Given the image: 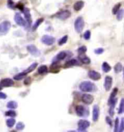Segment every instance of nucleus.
Segmentation results:
<instances>
[{
  "label": "nucleus",
  "mask_w": 124,
  "mask_h": 132,
  "mask_svg": "<svg viewBox=\"0 0 124 132\" xmlns=\"http://www.w3.org/2000/svg\"><path fill=\"white\" fill-rule=\"evenodd\" d=\"M79 89L84 92H94L97 91V86L92 82L86 81L80 84Z\"/></svg>",
  "instance_id": "f257e3e1"
},
{
  "label": "nucleus",
  "mask_w": 124,
  "mask_h": 132,
  "mask_svg": "<svg viewBox=\"0 0 124 132\" xmlns=\"http://www.w3.org/2000/svg\"><path fill=\"white\" fill-rule=\"evenodd\" d=\"M78 116L81 118H87L89 116V110L87 107L83 105H77L75 108Z\"/></svg>",
  "instance_id": "f03ea898"
},
{
  "label": "nucleus",
  "mask_w": 124,
  "mask_h": 132,
  "mask_svg": "<svg viewBox=\"0 0 124 132\" xmlns=\"http://www.w3.org/2000/svg\"><path fill=\"white\" fill-rule=\"evenodd\" d=\"M11 28V23L10 21L5 20L0 23V36L6 35Z\"/></svg>",
  "instance_id": "7ed1b4c3"
},
{
  "label": "nucleus",
  "mask_w": 124,
  "mask_h": 132,
  "mask_svg": "<svg viewBox=\"0 0 124 132\" xmlns=\"http://www.w3.org/2000/svg\"><path fill=\"white\" fill-rule=\"evenodd\" d=\"M74 28L77 33H81L84 28V20L82 17H78L74 23Z\"/></svg>",
  "instance_id": "20e7f679"
},
{
  "label": "nucleus",
  "mask_w": 124,
  "mask_h": 132,
  "mask_svg": "<svg viewBox=\"0 0 124 132\" xmlns=\"http://www.w3.org/2000/svg\"><path fill=\"white\" fill-rule=\"evenodd\" d=\"M90 126L89 121L84 119H81L78 122V131H85L87 128H89Z\"/></svg>",
  "instance_id": "39448f33"
},
{
  "label": "nucleus",
  "mask_w": 124,
  "mask_h": 132,
  "mask_svg": "<svg viewBox=\"0 0 124 132\" xmlns=\"http://www.w3.org/2000/svg\"><path fill=\"white\" fill-rule=\"evenodd\" d=\"M41 42H42L43 44H44L45 45L51 46V45H52L54 43V42H55V39H54V37L52 36L44 35L43 36L42 38L41 39Z\"/></svg>",
  "instance_id": "423d86ee"
},
{
  "label": "nucleus",
  "mask_w": 124,
  "mask_h": 132,
  "mask_svg": "<svg viewBox=\"0 0 124 132\" xmlns=\"http://www.w3.org/2000/svg\"><path fill=\"white\" fill-rule=\"evenodd\" d=\"M28 52L33 56L34 57H39L41 55V52L39 49H37V47H36L34 44H30L27 46Z\"/></svg>",
  "instance_id": "0eeeda50"
},
{
  "label": "nucleus",
  "mask_w": 124,
  "mask_h": 132,
  "mask_svg": "<svg viewBox=\"0 0 124 132\" xmlns=\"http://www.w3.org/2000/svg\"><path fill=\"white\" fill-rule=\"evenodd\" d=\"M71 15V13L69 10H62L55 15V17L60 20H66L69 18Z\"/></svg>",
  "instance_id": "6e6552de"
},
{
  "label": "nucleus",
  "mask_w": 124,
  "mask_h": 132,
  "mask_svg": "<svg viewBox=\"0 0 124 132\" xmlns=\"http://www.w3.org/2000/svg\"><path fill=\"white\" fill-rule=\"evenodd\" d=\"M81 101L86 105H91L94 102V97L89 94H84L81 96Z\"/></svg>",
  "instance_id": "1a4fd4ad"
},
{
  "label": "nucleus",
  "mask_w": 124,
  "mask_h": 132,
  "mask_svg": "<svg viewBox=\"0 0 124 132\" xmlns=\"http://www.w3.org/2000/svg\"><path fill=\"white\" fill-rule=\"evenodd\" d=\"M112 85V78L110 76H107L105 78V83H104V87L107 92L111 89Z\"/></svg>",
  "instance_id": "9d476101"
},
{
  "label": "nucleus",
  "mask_w": 124,
  "mask_h": 132,
  "mask_svg": "<svg viewBox=\"0 0 124 132\" xmlns=\"http://www.w3.org/2000/svg\"><path fill=\"white\" fill-rule=\"evenodd\" d=\"M0 85L2 86V87H10L14 85V81L11 78H3L1 80Z\"/></svg>",
  "instance_id": "9b49d317"
},
{
  "label": "nucleus",
  "mask_w": 124,
  "mask_h": 132,
  "mask_svg": "<svg viewBox=\"0 0 124 132\" xmlns=\"http://www.w3.org/2000/svg\"><path fill=\"white\" fill-rule=\"evenodd\" d=\"M88 76L93 81H98L101 78V74L97 72L96 70H89L88 72Z\"/></svg>",
  "instance_id": "f8f14e48"
},
{
  "label": "nucleus",
  "mask_w": 124,
  "mask_h": 132,
  "mask_svg": "<svg viewBox=\"0 0 124 132\" xmlns=\"http://www.w3.org/2000/svg\"><path fill=\"white\" fill-rule=\"evenodd\" d=\"M100 115V109L97 105H95L93 108V113H92V119L93 121L96 122L98 120Z\"/></svg>",
  "instance_id": "ddd939ff"
},
{
  "label": "nucleus",
  "mask_w": 124,
  "mask_h": 132,
  "mask_svg": "<svg viewBox=\"0 0 124 132\" xmlns=\"http://www.w3.org/2000/svg\"><path fill=\"white\" fill-rule=\"evenodd\" d=\"M60 70V65L59 64L58 61H55L52 65L49 68V71L52 73H57Z\"/></svg>",
  "instance_id": "4468645a"
},
{
  "label": "nucleus",
  "mask_w": 124,
  "mask_h": 132,
  "mask_svg": "<svg viewBox=\"0 0 124 132\" xmlns=\"http://www.w3.org/2000/svg\"><path fill=\"white\" fill-rule=\"evenodd\" d=\"M78 60H79L83 64H85V65H89V63L91 62L90 58L88 57L86 55L85 53H84V54H79V55H78Z\"/></svg>",
  "instance_id": "2eb2a0df"
},
{
  "label": "nucleus",
  "mask_w": 124,
  "mask_h": 132,
  "mask_svg": "<svg viewBox=\"0 0 124 132\" xmlns=\"http://www.w3.org/2000/svg\"><path fill=\"white\" fill-rule=\"evenodd\" d=\"M79 65V63L78 62L77 60H76V59H71V60L67 61L65 63L64 68H70V67H73V66L75 65Z\"/></svg>",
  "instance_id": "dca6fc26"
},
{
  "label": "nucleus",
  "mask_w": 124,
  "mask_h": 132,
  "mask_svg": "<svg viewBox=\"0 0 124 132\" xmlns=\"http://www.w3.org/2000/svg\"><path fill=\"white\" fill-rule=\"evenodd\" d=\"M84 2H83L81 0H79V1H77L73 5V9L75 11H80L81 10L82 8L84 7Z\"/></svg>",
  "instance_id": "f3484780"
},
{
  "label": "nucleus",
  "mask_w": 124,
  "mask_h": 132,
  "mask_svg": "<svg viewBox=\"0 0 124 132\" xmlns=\"http://www.w3.org/2000/svg\"><path fill=\"white\" fill-rule=\"evenodd\" d=\"M15 21L18 26H23L24 20L20 13H16L15 15Z\"/></svg>",
  "instance_id": "a211bd4d"
},
{
  "label": "nucleus",
  "mask_w": 124,
  "mask_h": 132,
  "mask_svg": "<svg viewBox=\"0 0 124 132\" xmlns=\"http://www.w3.org/2000/svg\"><path fill=\"white\" fill-rule=\"evenodd\" d=\"M23 12L24 13V15L26 18V20H28L29 22H31V13H30V10L28 8H25L24 7Z\"/></svg>",
  "instance_id": "6ab92c4d"
},
{
  "label": "nucleus",
  "mask_w": 124,
  "mask_h": 132,
  "mask_svg": "<svg viewBox=\"0 0 124 132\" xmlns=\"http://www.w3.org/2000/svg\"><path fill=\"white\" fill-rule=\"evenodd\" d=\"M66 56H67L66 52H60L55 57V60H56V61H60V60H64V59L65 58Z\"/></svg>",
  "instance_id": "aec40b11"
},
{
  "label": "nucleus",
  "mask_w": 124,
  "mask_h": 132,
  "mask_svg": "<svg viewBox=\"0 0 124 132\" xmlns=\"http://www.w3.org/2000/svg\"><path fill=\"white\" fill-rule=\"evenodd\" d=\"M48 70H49V69H48L47 65H42L38 68V73L41 75H44V74L47 73Z\"/></svg>",
  "instance_id": "412c9836"
},
{
  "label": "nucleus",
  "mask_w": 124,
  "mask_h": 132,
  "mask_svg": "<svg viewBox=\"0 0 124 132\" xmlns=\"http://www.w3.org/2000/svg\"><path fill=\"white\" fill-rule=\"evenodd\" d=\"M102 70L105 72V73H108L111 70V67L109 65L108 63L107 62H104L102 63Z\"/></svg>",
  "instance_id": "4be33fe9"
},
{
  "label": "nucleus",
  "mask_w": 124,
  "mask_h": 132,
  "mask_svg": "<svg viewBox=\"0 0 124 132\" xmlns=\"http://www.w3.org/2000/svg\"><path fill=\"white\" fill-rule=\"evenodd\" d=\"M27 76V73H26L25 72H22V73H20L17 74L14 76V79L16 81H20L22 80L23 78H26Z\"/></svg>",
  "instance_id": "5701e85b"
},
{
  "label": "nucleus",
  "mask_w": 124,
  "mask_h": 132,
  "mask_svg": "<svg viewBox=\"0 0 124 132\" xmlns=\"http://www.w3.org/2000/svg\"><path fill=\"white\" fill-rule=\"evenodd\" d=\"M37 63L36 62H34V63H33V64H31V65L29 66L28 68L26 70H25L24 72L26 73H31L32 71H34V70H35L36 68V67H37Z\"/></svg>",
  "instance_id": "b1692460"
},
{
  "label": "nucleus",
  "mask_w": 124,
  "mask_h": 132,
  "mask_svg": "<svg viewBox=\"0 0 124 132\" xmlns=\"http://www.w3.org/2000/svg\"><path fill=\"white\" fill-rule=\"evenodd\" d=\"M123 70V65L120 62H118L114 67V70L115 73H119Z\"/></svg>",
  "instance_id": "393cba45"
},
{
  "label": "nucleus",
  "mask_w": 124,
  "mask_h": 132,
  "mask_svg": "<svg viewBox=\"0 0 124 132\" xmlns=\"http://www.w3.org/2000/svg\"><path fill=\"white\" fill-rule=\"evenodd\" d=\"M18 103L16 102L15 101H10L9 102L7 103V107L8 108L11 109V110H15L18 108Z\"/></svg>",
  "instance_id": "a878e982"
},
{
  "label": "nucleus",
  "mask_w": 124,
  "mask_h": 132,
  "mask_svg": "<svg viewBox=\"0 0 124 132\" xmlns=\"http://www.w3.org/2000/svg\"><path fill=\"white\" fill-rule=\"evenodd\" d=\"M43 22H44V18H39V19L37 20L36 21L35 23H34V25L33 26V28H32L33 31H36V30L39 28V26Z\"/></svg>",
  "instance_id": "bb28decb"
},
{
  "label": "nucleus",
  "mask_w": 124,
  "mask_h": 132,
  "mask_svg": "<svg viewBox=\"0 0 124 132\" xmlns=\"http://www.w3.org/2000/svg\"><path fill=\"white\" fill-rule=\"evenodd\" d=\"M16 120L15 118H10V119H7L6 120V123H7V126L9 128H12L14 126V125L15 124Z\"/></svg>",
  "instance_id": "cd10ccee"
},
{
  "label": "nucleus",
  "mask_w": 124,
  "mask_h": 132,
  "mask_svg": "<svg viewBox=\"0 0 124 132\" xmlns=\"http://www.w3.org/2000/svg\"><path fill=\"white\" fill-rule=\"evenodd\" d=\"M120 7H121V3H118V4H115L112 10V14H113V15H116L117 12L119 11Z\"/></svg>",
  "instance_id": "c85d7f7f"
},
{
  "label": "nucleus",
  "mask_w": 124,
  "mask_h": 132,
  "mask_svg": "<svg viewBox=\"0 0 124 132\" xmlns=\"http://www.w3.org/2000/svg\"><path fill=\"white\" fill-rule=\"evenodd\" d=\"M68 36H67V35L64 36L62 39H60V40H59L58 44L60 45V46H62L63 44H66V42H68Z\"/></svg>",
  "instance_id": "c756f323"
},
{
  "label": "nucleus",
  "mask_w": 124,
  "mask_h": 132,
  "mask_svg": "<svg viewBox=\"0 0 124 132\" xmlns=\"http://www.w3.org/2000/svg\"><path fill=\"white\" fill-rule=\"evenodd\" d=\"M5 116L8 117H10V118H15L17 116V113L14 110H8L5 113Z\"/></svg>",
  "instance_id": "7c9ffc66"
},
{
  "label": "nucleus",
  "mask_w": 124,
  "mask_h": 132,
  "mask_svg": "<svg viewBox=\"0 0 124 132\" xmlns=\"http://www.w3.org/2000/svg\"><path fill=\"white\" fill-rule=\"evenodd\" d=\"M24 128H25V125L23 122H19L16 125V129L18 131H22V130H23Z\"/></svg>",
  "instance_id": "2f4dec72"
},
{
  "label": "nucleus",
  "mask_w": 124,
  "mask_h": 132,
  "mask_svg": "<svg viewBox=\"0 0 124 132\" xmlns=\"http://www.w3.org/2000/svg\"><path fill=\"white\" fill-rule=\"evenodd\" d=\"M117 20H122L123 16V10H119V11L116 13Z\"/></svg>",
  "instance_id": "473e14b6"
},
{
  "label": "nucleus",
  "mask_w": 124,
  "mask_h": 132,
  "mask_svg": "<svg viewBox=\"0 0 124 132\" xmlns=\"http://www.w3.org/2000/svg\"><path fill=\"white\" fill-rule=\"evenodd\" d=\"M118 88H115L113 91H112V92L110 94V97L109 98V100H111L112 99H114L115 97H116L117 94H118Z\"/></svg>",
  "instance_id": "72a5a7b5"
},
{
  "label": "nucleus",
  "mask_w": 124,
  "mask_h": 132,
  "mask_svg": "<svg viewBox=\"0 0 124 132\" xmlns=\"http://www.w3.org/2000/svg\"><path fill=\"white\" fill-rule=\"evenodd\" d=\"M87 51V48L86 46H82V47H79L78 49V52L79 54H84V53H86V52Z\"/></svg>",
  "instance_id": "f704fd0d"
},
{
  "label": "nucleus",
  "mask_w": 124,
  "mask_h": 132,
  "mask_svg": "<svg viewBox=\"0 0 124 132\" xmlns=\"http://www.w3.org/2000/svg\"><path fill=\"white\" fill-rule=\"evenodd\" d=\"M118 129H119V119H118V118H117L115 120V129H114V131H118Z\"/></svg>",
  "instance_id": "c9c22d12"
},
{
  "label": "nucleus",
  "mask_w": 124,
  "mask_h": 132,
  "mask_svg": "<svg viewBox=\"0 0 124 132\" xmlns=\"http://www.w3.org/2000/svg\"><path fill=\"white\" fill-rule=\"evenodd\" d=\"M123 112V99H122L120 100V108H119V110H118V113L119 114H122Z\"/></svg>",
  "instance_id": "e433bc0d"
},
{
  "label": "nucleus",
  "mask_w": 124,
  "mask_h": 132,
  "mask_svg": "<svg viewBox=\"0 0 124 132\" xmlns=\"http://www.w3.org/2000/svg\"><path fill=\"white\" fill-rule=\"evenodd\" d=\"M84 38L86 40H89L91 38V31H86L84 34Z\"/></svg>",
  "instance_id": "4c0bfd02"
},
{
  "label": "nucleus",
  "mask_w": 124,
  "mask_h": 132,
  "mask_svg": "<svg viewBox=\"0 0 124 132\" xmlns=\"http://www.w3.org/2000/svg\"><path fill=\"white\" fill-rule=\"evenodd\" d=\"M94 52L97 54H101L104 52V49L103 48H97V50H94Z\"/></svg>",
  "instance_id": "58836bf2"
},
{
  "label": "nucleus",
  "mask_w": 124,
  "mask_h": 132,
  "mask_svg": "<svg viewBox=\"0 0 124 132\" xmlns=\"http://www.w3.org/2000/svg\"><path fill=\"white\" fill-rule=\"evenodd\" d=\"M16 7L18 8V9H19L20 10H21V11H23V9H24V5L21 2H18V4H16V6H15Z\"/></svg>",
  "instance_id": "ea45409f"
},
{
  "label": "nucleus",
  "mask_w": 124,
  "mask_h": 132,
  "mask_svg": "<svg viewBox=\"0 0 124 132\" xmlns=\"http://www.w3.org/2000/svg\"><path fill=\"white\" fill-rule=\"evenodd\" d=\"M31 83V79L30 77H26V79H25V81H24V84L25 85H29Z\"/></svg>",
  "instance_id": "a19ab883"
},
{
  "label": "nucleus",
  "mask_w": 124,
  "mask_h": 132,
  "mask_svg": "<svg viewBox=\"0 0 124 132\" xmlns=\"http://www.w3.org/2000/svg\"><path fill=\"white\" fill-rule=\"evenodd\" d=\"M105 120H106V122H107V123L111 127L112 126V120H111V118H110V117H106V118H105Z\"/></svg>",
  "instance_id": "79ce46f5"
},
{
  "label": "nucleus",
  "mask_w": 124,
  "mask_h": 132,
  "mask_svg": "<svg viewBox=\"0 0 124 132\" xmlns=\"http://www.w3.org/2000/svg\"><path fill=\"white\" fill-rule=\"evenodd\" d=\"M7 6L10 8L12 9V8L14 7V2H12V0H8V1H7Z\"/></svg>",
  "instance_id": "37998d69"
},
{
  "label": "nucleus",
  "mask_w": 124,
  "mask_h": 132,
  "mask_svg": "<svg viewBox=\"0 0 124 132\" xmlns=\"http://www.w3.org/2000/svg\"><path fill=\"white\" fill-rule=\"evenodd\" d=\"M123 124H124V120H123V118H122V119H121V122H120V130H119V131L120 132L123 131Z\"/></svg>",
  "instance_id": "c03bdc74"
},
{
  "label": "nucleus",
  "mask_w": 124,
  "mask_h": 132,
  "mask_svg": "<svg viewBox=\"0 0 124 132\" xmlns=\"http://www.w3.org/2000/svg\"><path fill=\"white\" fill-rule=\"evenodd\" d=\"M7 98V94L3 92H0V99H2V100H5Z\"/></svg>",
  "instance_id": "a18cd8bd"
},
{
  "label": "nucleus",
  "mask_w": 124,
  "mask_h": 132,
  "mask_svg": "<svg viewBox=\"0 0 124 132\" xmlns=\"http://www.w3.org/2000/svg\"><path fill=\"white\" fill-rule=\"evenodd\" d=\"M2 86L0 85V90H2Z\"/></svg>",
  "instance_id": "49530a36"
}]
</instances>
